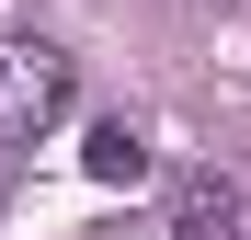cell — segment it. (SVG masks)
Segmentation results:
<instances>
[{
  "label": "cell",
  "mask_w": 251,
  "mask_h": 240,
  "mask_svg": "<svg viewBox=\"0 0 251 240\" xmlns=\"http://www.w3.org/2000/svg\"><path fill=\"white\" fill-rule=\"evenodd\" d=\"M80 172H92V183H114V194H137V183L160 172V160H149V137L114 114V126H92V137H80Z\"/></svg>",
  "instance_id": "cell-3"
},
{
  "label": "cell",
  "mask_w": 251,
  "mask_h": 240,
  "mask_svg": "<svg viewBox=\"0 0 251 240\" xmlns=\"http://www.w3.org/2000/svg\"><path fill=\"white\" fill-rule=\"evenodd\" d=\"M69 92H80L69 46H46V34H0V149H34V137L69 114Z\"/></svg>",
  "instance_id": "cell-1"
},
{
  "label": "cell",
  "mask_w": 251,
  "mask_h": 240,
  "mask_svg": "<svg viewBox=\"0 0 251 240\" xmlns=\"http://www.w3.org/2000/svg\"><path fill=\"white\" fill-rule=\"evenodd\" d=\"M251 229V194L228 172H183L172 183V240H240Z\"/></svg>",
  "instance_id": "cell-2"
}]
</instances>
